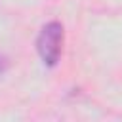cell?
Instances as JSON below:
<instances>
[{
	"instance_id": "obj_1",
	"label": "cell",
	"mask_w": 122,
	"mask_h": 122,
	"mask_svg": "<svg viewBox=\"0 0 122 122\" xmlns=\"http://www.w3.org/2000/svg\"><path fill=\"white\" fill-rule=\"evenodd\" d=\"M63 40H65V30L59 21H50L40 29V34L36 38V50L44 65L55 67L59 63L63 51Z\"/></svg>"
},
{
	"instance_id": "obj_2",
	"label": "cell",
	"mask_w": 122,
	"mask_h": 122,
	"mask_svg": "<svg viewBox=\"0 0 122 122\" xmlns=\"http://www.w3.org/2000/svg\"><path fill=\"white\" fill-rule=\"evenodd\" d=\"M8 67H10L8 57H6V55H0V74H4V72L8 71Z\"/></svg>"
}]
</instances>
